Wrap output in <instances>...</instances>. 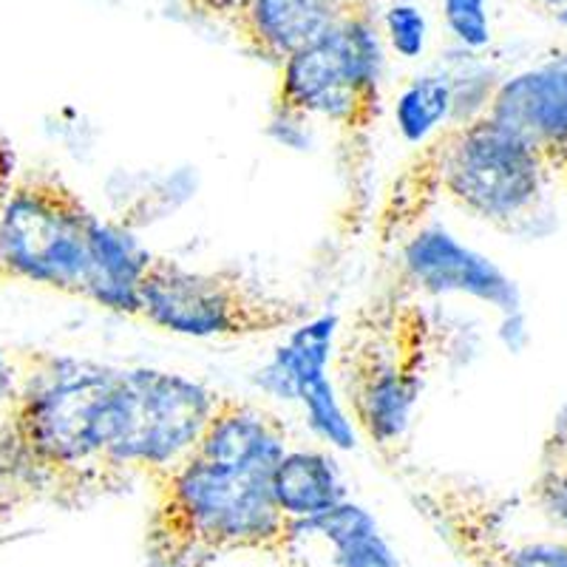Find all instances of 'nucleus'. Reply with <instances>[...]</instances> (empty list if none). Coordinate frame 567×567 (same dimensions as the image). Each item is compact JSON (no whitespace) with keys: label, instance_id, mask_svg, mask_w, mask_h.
Returning <instances> with one entry per match:
<instances>
[{"label":"nucleus","instance_id":"f8f14e48","mask_svg":"<svg viewBox=\"0 0 567 567\" xmlns=\"http://www.w3.org/2000/svg\"><path fill=\"white\" fill-rule=\"evenodd\" d=\"M287 452V429L276 414L221 394L194 457L233 468L276 471Z\"/></svg>","mask_w":567,"mask_h":567},{"label":"nucleus","instance_id":"6e6552de","mask_svg":"<svg viewBox=\"0 0 567 567\" xmlns=\"http://www.w3.org/2000/svg\"><path fill=\"white\" fill-rule=\"evenodd\" d=\"M221 394L165 369H123L116 392V468L156 485L194 457Z\"/></svg>","mask_w":567,"mask_h":567},{"label":"nucleus","instance_id":"a211bd4d","mask_svg":"<svg viewBox=\"0 0 567 567\" xmlns=\"http://www.w3.org/2000/svg\"><path fill=\"white\" fill-rule=\"evenodd\" d=\"M474 567H567V536H519L511 525L480 530L463 554Z\"/></svg>","mask_w":567,"mask_h":567},{"label":"nucleus","instance_id":"b1692460","mask_svg":"<svg viewBox=\"0 0 567 567\" xmlns=\"http://www.w3.org/2000/svg\"><path fill=\"white\" fill-rule=\"evenodd\" d=\"M14 414H18V372H14L12 349L0 347V440L14 437Z\"/></svg>","mask_w":567,"mask_h":567},{"label":"nucleus","instance_id":"6ab92c4d","mask_svg":"<svg viewBox=\"0 0 567 567\" xmlns=\"http://www.w3.org/2000/svg\"><path fill=\"white\" fill-rule=\"evenodd\" d=\"M530 508L548 525L550 534L567 536V406L556 414L548 437L542 443L530 483Z\"/></svg>","mask_w":567,"mask_h":567},{"label":"nucleus","instance_id":"dca6fc26","mask_svg":"<svg viewBox=\"0 0 567 567\" xmlns=\"http://www.w3.org/2000/svg\"><path fill=\"white\" fill-rule=\"evenodd\" d=\"M338 321L332 316L310 318L301 327H296L281 349L276 361L265 369L261 381L270 392L281 398L296 400L298 386L310 381L316 374H327L332 361V347H336Z\"/></svg>","mask_w":567,"mask_h":567},{"label":"nucleus","instance_id":"cd10ccee","mask_svg":"<svg viewBox=\"0 0 567 567\" xmlns=\"http://www.w3.org/2000/svg\"><path fill=\"white\" fill-rule=\"evenodd\" d=\"M559 20H561V23H567V12H561Z\"/></svg>","mask_w":567,"mask_h":567},{"label":"nucleus","instance_id":"4468645a","mask_svg":"<svg viewBox=\"0 0 567 567\" xmlns=\"http://www.w3.org/2000/svg\"><path fill=\"white\" fill-rule=\"evenodd\" d=\"M272 496L284 516L296 525L310 523L347 503V488L336 463L312 449H290L272 471Z\"/></svg>","mask_w":567,"mask_h":567},{"label":"nucleus","instance_id":"9b49d317","mask_svg":"<svg viewBox=\"0 0 567 567\" xmlns=\"http://www.w3.org/2000/svg\"><path fill=\"white\" fill-rule=\"evenodd\" d=\"M190 12L227 27L250 58L278 69L336 27L347 9L336 0H190Z\"/></svg>","mask_w":567,"mask_h":567},{"label":"nucleus","instance_id":"0eeeda50","mask_svg":"<svg viewBox=\"0 0 567 567\" xmlns=\"http://www.w3.org/2000/svg\"><path fill=\"white\" fill-rule=\"evenodd\" d=\"M429 145L440 194L460 210L499 230H511L539 210L550 171L523 136L494 123L485 111L449 125Z\"/></svg>","mask_w":567,"mask_h":567},{"label":"nucleus","instance_id":"423d86ee","mask_svg":"<svg viewBox=\"0 0 567 567\" xmlns=\"http://www.w3.org/2000/svg\"><path fill=\"white\" fill-rule=\"evenodd\" d=\"M310 307L233 270H190L154 256L140 290V323L199 341H247L292 332Z\"/></svg>","mask_w":567,"mask_h":567},{"label":"nucleus","instance_id":"f257e3e1","mask_svg":"<svg viewBox=\"0 0 567 567\" xmlns=\"http://www.w3.org/2000/svg\"><path fill=\"white\" fill-rule=\"evenodd\" d=\"M12 361L14 445L40 505L78 511L123 491L114 454L123 367L34 347H12Z\"/></svg>","mask_w":567,"mask_h":567},{"label":"nucleus","instance_id":"393cba45","mask_svg":"<svg viewBox=\"0 0 567 567\" xmlns=\"http://www.w3.org/2000/svg\"><path fill=\"white\" fill-rule=\"evenodd\" d=\"M20 174L18 154H14L9 136L0 131V216H3V207H7L9 194H12V185Z\"/></svg>","mask_w":567,"mask_h":567},{"label":"nucleus","instance_id":"39448f33","mask_svg":"<svg viewBox=\"0 0 567 567\" xmlns=\"http://www.w3.org/2000/svg\"><path fill=\"white\" fill-rule=\"evenodd\" d=\"M100 216L60 174L20 168L0 216V281L89 298Z\"/></svg>","mask_w":567,"mask_h":567},{"label":"nucleus","instance_id":"412c9836","mask_svg":"<svg viewBox=\"0 0 567 567\" xmlns=\"http://www.w3.org/2000/svg\"><path fill=\"white\" fill-rule=\"evenodd\" d=\"M440 14L463 52L480 54L494 40L491 29V0H440Z\"/></svg>","mask_w":567,"mask_h":567},{"label":"nucleus","instance_id":"4be33fe9","mask_svg":"<svg viewBox=\"0 0 567 567\" xmlns=\"http://www.w3.org/2000/svg\"><path fill=\"white\" fill-rule=\"evenodd\" d=\"M381 32L400 60H420L429 45V18L417 3H392L381 14Z\"/></svg>","mask_w":567,"mask_h":567},{"label":"nucleus","instance_id":"a878e982","mask_svg":"<svg viewBox=\"0 0 567 567\" xmlns=\"http://www.w3.org/2000/svg\"><path fill=\"white\" fill-rule=\"evenodd\" d=\"M528 3H534V7H542V9H550V12H567V0H528Z\"/></svg>","mask_w":567,"mask_h":567},{"label":"nucleus","instance_id":"5701e85b","mask_svg":"<svg viewBox=\"0 0 567 567\" xmlns=\"http://www.w3.org/2000/svg\"><path fill=\"white\" fill-rule=\"evenodd\" d=\"M32 505H40L38 491H34L27 468L20 463L14 437L0 440V525L23 514Z\"/></svg>","mask_w":567,"mask_h":567},{"label":"nucleus","instance_id":"1a4fd4ad","mask_svg":"<svg viewBox=\"0 0 567 567\" xmlns=\"http://www.w3.org/2000/svg\"><path fill=\"white\" fill-rule=\"evenodd\" d=\"M400 281L414 292L465 296L516 318L523 298L516 284L483 252L465 247L445 227H417L400 245Z\"/></svg>","mask_w":567,"mask_h":567},{"label":"nucleus","instance_id":"7ed1b4c3","mask_svg":"<svg viewBox=\"0 0 567 567\" xmlns=\"http://www.w3.org/2000/svg\"><path fill=\"white\" fill-rule=\"evenodd\" d=\"M437 327L417 292L394 281L349 316L336 349V381L354 429L383 463L398 465L432 372Z\"/></svg>","mask_w":567,"mask_h":567},{"label":"nucleus","instance_id":"9d476101","mask_svg":"<svg viewBox=\"0 0 567 567\" xmlns=\"http://www.w3.org/2000/svg\"><path fill=\"white\" fill-rule=\"evenodd\" d=\"M485 114L523 136L567 187V49L496 83Z\"/></svg>","mask_w":567,"mask_h":567},{"label":"nucleus","instance_id":"f3484780","mask_svg":"<svg viewBox=\"0 0 567 567\" xmlns=\"http://www.w3.org/2000/svg\"><path fill=\"white\" fill-rule=\"evenodd\" d=\"M454 116V89L449 74H423L414 78L406 89L398 94L394 103V123H398L400 136L409 145L432 142L434 136L443 134L452 125Z\"/></svg>","mask_w":567,"mask_h":567},{"label":"nucleus","instance_id":"f03ea898","mask_svg":"<svg viewBox=\"0 0 567 567\" xmlns=\"http://www.w3.org/2000/svg\"><path fill=\"white\" fill-rule=\"evenodd\" d=\"M272 471L233 468L190 457L151 485L145 516L148 567H207L225 556L287 559L301 542L298 525L272 496Z\"/></svg>","mask_w":567,"mask_h":567},{"label":"nucleus","instance_id":"bb28decb","mask_svg":"<svg viewBox=\"0 0 567 567\" xmlns=\"http://www.w3.org/2000/svg\"><path fill=\"white\" fill-rule=\"evenodd\" d=\"M343 9H374V0H336Z\"/></svg>","mask_w":567,"mask_h":567},{"label":"nucleus","instance_id":"ddd939ff","mask_svg":"<svg viewBox=\"0 0 567 567\" xmlns=\"http://www.w3.org/2000/svg\"><path fill=\"white\" fill-rule=\"evenodd\" d=\"M151 258H154V252L142 250L128 233L100 219L85 301L100 307V310L140 321V290Z\"/></svg>","mask_w":567,"mask_h":567},{"label":"nucleus","instance_id":"2eb2a0df","mask_svg":"<svg viewBox=\"0 0 567 567\" xmlns=\"http://www.w3.org/2000/svg\"><path fill=\"white\" fill-rule=\"evenodd\" d=\"M298 534L321 536L332 548L336 567H400L398 554L383 539L374 516L358 503H341L310 523L298 525Z\"/></svg>","mask_w":567,"mask_h":567},{"label":"nucleus","instance_id":"aec40b11","mask_svg":"<svg viewBox=\"0 0 567 567\" xmlns=\"http://www.w3.org/2000/svg\"><path fill=\"white\" fill-rule=\"evenodd\" d=\"M296 400H301L307 420H310L312 432L321 440H327L336 449H354V423L349 417L347 406H343L341 392L336 383L329 381V374H316L310 381H303L298 386Z\"/></svg>","mask_w":567,"mask_h":567},{"label":"nucleus","instance_id":"20e7f679","mask_svg":"<svg viewBox=\"0 0 567 567\" xmlns=\"http://www.w3.org/2000/svg\"><path fill=\"white\" fill-rule=\"evenodd\" d=\"M381 20L374 9H347L321 38L276 69L272 125L323 120L338 131L347 174L361 179L383 109Z\"/></svg>","mask_w":567,"mask_h":567}]
</instances>
